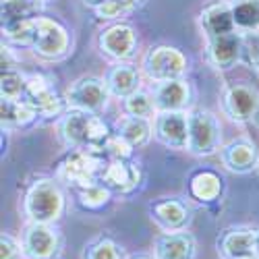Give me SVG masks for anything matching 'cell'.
I'll use <instances>...</instances> for the list:
<instances>
[{
  "instance_id": "obj_39",
  "label": "cell",
  "mask_w": 259,
  "mask_h": 259,
  "mask_svg": "<svg viewBox=\"0 0 259 259\" xmlns=\"http://www.w3.org/2000/svg\"><path fill=\"white\" fill-rule=\"evenodd\" d=\"M241 259H259V257H255V255H253V257H241Z\"/></svg>"
},
{
  "instance_id": "obj_34",
  "label": "cell",
  "mask_w": 259,
  "mask_h": 259,
  "mask_svg": "<svg viewBox=\"0 0 259 259\" xmlns=\"http://www.w3.org/2000/svg\"><path fill=\"white\" fill-rule=\"evenodd\" d=\"M104 154H108L112 160H128V158H131V154H133V147L128 145L122 137L112 135V137H110V141L106 143Z\"/></svg>"
},
{
  "instance_id": "obj_19",
  "label": "cell",
  "mask_w": 259,
  "mask_h": 259,
  "mask_svg": "<svg viewBox=\"0 0 259 259\" xmlns=\"http://www.w3.org/2000/svg\"><path fill=\"white\" fill-rule=\"evenodd\" d=\"M152 220L172 232V230H181L187 226L189 222V207L179 201V199H164V201H158L152 205Z\"/></svg>"
},
{
  "instance_id": "obj_28",
  "label": "cell",
  "mask_w": 259,
  "mask_h": 259,
  "mask_svg": "<svg viewBox=\"0 0 259 259\" xmlns=\"http://www.w3.org/2000/svg\"><path fill=\"white\" fill-rule=\"evenodd\" d=\"M122 108H124V112L128 116H139V118H149V116H154V112L158 110L154 98L149 94H145V92H141V90L131 94L128 98H124Z\"/></svg>"
},
{
  "instance_id": "obj_2",
  "label": "cell",
  "mask_w": 259,
  "mask_h": 259,
  "mask_svg": "<svg viewBox=\"0 0 259 259\" xmlns=\"http://www.w3.org/2000/svg\"><path fill=\"white\" fill-rule=\"evenodd\" d=\"M64 205L62 191L54 181H37L31 185L25 197V213L31 222L37 224H50L60 218Z\"/></svg>"
},
{
  "instance_id": "obj_25",
  "label": "cell",
  "mask_w": 259,
  "mask_h": 259,
  "mask_svg": "<svg viewBox=\"0 0 259 259\" xmlns=\"http://www.w3.org/2000/svg\"><path fill=\"white\" fill-rule=\"evenodd\" d=\"M220 191H222V181L215 172L203 170V172H197V175L191 179V195L197 197L199 201L218 199Z\"/></svg>"
},
{
  "instance_id": "obj_7",
  "label": "cell",
  "mask_w": 259,
  "mask_h": 259,
  "mask_svg": "<svg viewBox=\"0 0 259 259\" xmlns=\"http://www.w3.org/2000/svg\"><path fill=\"white\" fill-rule=\"evenodd\" d=\"M108 85L100 77H81L77 79L69 92H67V102L71 108L85 112H100L108 102Z\"/></svg>"
},
{
  "instance_id": "obj_1",
  "label": "cell",
  "mask_w": 259,
  "mask_h": 259,
  "mask_svg": "<svg viewBox=\"0 0 259 259\" xmlns=\"http://www.w3.org/2000/svg\"><path fill=\"white\" fill-rule=\"evenodd\" d=\"M110 137L108 124L94 112L73 108L60 120V139L71 149H90V152L104 154Z\"/></svg>"
},
{
  "instance_id": "obj_36",
  "label": "cell",
  "mask_w": 259,
  "mask_h": 259,
  "mask_svg": "<svg viewBox=\"0 0 259 259\" xmlns=\"http://www.w3.org/2000/svg\"><path fill=\"white\" fill-rule=\"evenodd\" d=\"M81 3L85 5V7H92V9H100L102 5H106L108 0H81Z\"/></svg>"
},
{
  "instance_id": "obj_27",
  "label": "cell",
  "mask_w": 259,
  "mask_h": 259,
  "mask_svg": "<svg viewBox=\"0 0 259 259\" xmlns=\"http://www.w3.org/2000/svg\"><path fill=\"white\" fill-rule=\"evenodd\" d=\"M37 19V17H35ZM35 19H25V21H15V23L3 25V35L13 41V44L21 46H33L35 39Z\"/></svg>"
},
{
  "instance_id": "obj_30",
  "label": "cell",
  "mask_w": 259,
  "mask_h": 259,
  "mask_svg": "<svg viewBox=\"0 0 259 259\" xmlns=\"http://www.w3.org/2000/svg\"><path fill=\"white\" fill-rule=\"evenodd\" d=\"M241 62L259 69V29H245L241 33Z\"/></svg>"
},
{
  "instance_id": "obj_40",
  "label": "cell",
  "mask_w": 259,
  "mask_h": 259,
  "mask_svg": "<svg viewBox=\"0 0 259 259\" xmlns=\"http://www.w3.org/2000/svg\"><path fill=\"white\" fill-rule=\"evenodd\" d=\"M41 3H50V0H41Z\"/></svg>"
},
{
  "instance_id": "obj_13",
  "label": "cell",
  "mask_w": 259,
  "mask_h": 259,
  "mask_svg": "<svg viewBox=\"0 0 259 259\" xmlns=\"http://www.w3.org/2000/svg\"><path fill=\"white\" fill-rule=\"evenodd\" d=\"M58 236L48 224L33 222L23 236V255L27 259H50L56 253Z\"/></svg>"
},
{
  "instance_id": "obj_26",
  "label": "cell",
  "mask_w": 259,
  "mask_h": 259,
  "mask_svg": "<svg viewBox=\"0 0 259 259\" xmlns=\"http://www.w3.org/2000/svg\"><path fill=\"white\" fill-rule=\"evenodd\" d=\"M230 5L236 27L259 29V0H234Z\"/></svg>"
},
{
  "instance_id": "obj_11",
  "label": "cell",
  "mask_w": 259,
  "mask_h": 259,
  "mask_svg": "<svg viewBox=\"0 0 259 259\" xmlns=\"http://www.w3.org/2000/svg\"><path fill=\"white\" fill-rule=\"evenodd\" d=\"M156 137L172 149H187L189 116L183 112H160L156 116Z\"/></svg>"
},
{
  "instance_id": "obj_15",
  "label": "cell",
  "mask_w": 259,
  "mask_h": 259,
  "mask_svg": "<svg viewBox=\"0 0 259 259\" xmlns=\"http://www.w3.org/2000/svg\"><path fill=\"white\" fill-rule=\"evenodd\" d=\"M154 102L160 112H183L191 102V88L185 79H170L158 83Z\"/></svg>"
},
{
  "instance_id": "obj_24",
  "label": "cell",
  "mask_w": 259,
  "mask_h": 259,
  "mask_svg": "<svg viewBox=\"0 0 259 259\" xmlns=\"http://www.w3.org/2000/svg\"><path fill=\"white\" fill-rule=\"evenodd\" d=\"M44 7L41 0H3L0 15H3V25L15 23V21L35 19Z\"/></svg>"
},
{
  "instance_id": "obj_37",
  "label": "cell",
  "mask_w": 259,
  "mask_h": 259,
  "mask_svg": "<svg viewBox=\"0 0 259 259\" xmlns=\"http://www.w3.org/2000/svg\"><path fill=\"white\" fill-rule=\"evenodd\" d=\"M255 257H259V230L255 232Z\"/></svg>"
},
{
  "instance_id": "obj_17",
  "label": "cell",
  "mask_w": 259,
  "mask_h": 259,
  "mask_svg": "<svg viewBox=\"0 0 259 259\" xmlns=\"http://www.w3.org/2000/svg\"><path fill=\"white\" fill-rule=\"evenodd\" d=\"M156 259H195V239L189 232H166L156 241Z\"/></svg>"
},
{
  "instance_id": "obj_18",
  "label": "cell",
  "mask_w": 259,
  "mask_h": 259,
  "mask_svg": "<svg viewBox=\"0 0 259 259\" xmlns=\"http://www.w3.org/2000/svg\"><path fill=\"white\" fill-rule=\"evenodd\" d=\"M201 27H203V33L207 35V39L234 31L236 23H234V17H232V5L230 3L207 5L201 11Z\"/></svg>"
},
{
  "instance_id": "obj_38",
  "label": "cell",
  "mask_w": 259,
  "mask_h": 259,
  "mask_svg": "<svg viewBox=\"0 0 259 259\" xmlns=\"http://www.w3.org/2000/svg\"><path fill=\"white\" fill-rule=\"evenodd\" d=\"M253 122L259 126V108H257V112H255V116H253Z\"/></svg>"
},
{
  "instance_id": "obj_31",
  "label": "cell",
  "mask_w": 259,
  "mask_h": 259,
  "mask_svg": "<svg viewBox=\"0 0 259 259\" xmlns=\"http://www.w3.org/2000/svg\"><path fill=\"white\" fill-rule=\"evenodd\" d=\"M147 0H108L106 5H102L100 9H96V15L100 19H116L122 17L126 13H131L135 9H141Z\"/></svg>"
},
{
  "instance_id": "obj_22",
  "label": "cell",
  "mask_w": 259,
  "mask_h": 259,
  "mask_svg": "<svg viewBox=\"0 0 259 259\" xmlns=\"http://www.w3.org/2000/svg\"><path fill=\"white\" fill-rule=\"evenodd\" d=\"M116 135L122 137L133 149L141 147L149 141L152 137V126H149L147 118H139V116H122L116 122Z\"/></svg>"
},
{
  "instance_id": "obj_5",
  "label": "cell",
  "mask_w": 259,
  "mask_h": 259,
  "mask_svg": "<svg viewBox=\"0 0 259 259\" xmlns=\"http://www.w3.org/2000/svg\"><path fill=\"white\" fill-rule=\"evenodd\" d=\"M143 71L149 79H154L158 83L170 81V79H181L187 71V58L177 48L154 46L147 50L143 58Z\"/></svg>"
},
{
  "instance_id": "obj_10",
  "label": "cell",
  "mask_w": 259,
  "mask_h": 259,
  "mask_svg": "<svg viewBox=\"0 0 259 259\" xmlns=\"http://www.w3.org/2000/svg\"><path fill=\"white\" fill-rule=\"evenodd\" d=\"M98 44L106 56H110L114 60H124L128 56H133L135 46H137V37H135V31L131 25L118 23V25L104 29L100 33Z\"/></svg>"
},
{
  "instance_id": "obj_33",
  "label": "cell",
  "mask_w": 259,
  "mask_h": 259,
  "mask_svg": "<svg viewBox=\"0 0 259 259\" xmlns=\"http://www.w3.org/2000/svg\"><path fill=\"white\" fill-rule=\"evenodd\" d=\"M79 197H81V203L85 207H102L106 201H108V189L102 187V185H90V187H85V189H79Z\"/></svg>"
},
{
  "instance_id": "obj_16",
  "label": "cell",
  "mask_w": 259,
  "mask_h": 259,
  "mask_svg": "<svg viewBox=\"0 0 259 259\" xmlns=\"http://www.w3.org/2000/svg\"><path fill=\"white\" fill-rule=\"evenodd\" d=\"M220 160L222 164L230 170L236 172V175H245V172H251L257 166V149L251 141L247 139H236L232 143H228L226 147H222L220 152Z\"/></svg>"
},
{
  "instance_id": "obj_32",
  "label": "cell",
  "mask_w": 259,
  "mask_h": 259,
  "mask_svg": "<svg viewBox=\"0 0 259 259\" xmlns=\"http://www.w3.org/2000/svg\"><path fill=\"white\" fill-rule=\"evenodd\" d=\"M122 257H124L122 249L110 239H102L85 251V259H122Z\"/></svg>"
},
{
  "instance_id": "obj_21",
  "label": "cell",
  "mask_w": 259,
  "mask_h": 259,
  "mask_svg": "<svg viewBox=\"0 0 259 259\" xmlns=\"http://www.w3.org/2000/svg\"><path fill=\"white\" fill-rule=\"evenodd\" d=\"M218 251L226 259H241L255 255V232L247 228H234L222 234L218 241Z\"/></svg>"
},
{
  "instance_id": "obj_9",
  "label": "cell",
  "mask_w": 259,
  "mask_h": 259,
  "mask_svg": "<svg viewBox=\"0 0 259 259\" xmlns=\"http://www.w3.org/2000/svg\"><path fill=\"white\" fill-rule=\"evenodd\" d=\"M222 106H224V112L230 120L247 122V120H253L257 108H259V94L255 88L245 85V83L232 85L224 94Z\"/></svg>"
},
{
  "instance_id": "obj_12",
  "label": "cell",
  "mask_w": 259,
  "mask_h": 259,
  "mask_svg": "<svg viewBox=\"0 0 259 259\" xmlns=\"http://www.w3.org/2000/svg\"><path fill=\"white\" fill-rule=\"evenodd\" d=\"M207 60L213 69H232L236 60H241V33L230 31L207 39Z\"/></svg>"
},
{
  "instance_id": "obj_20",
  "label": "cell",
  "mask_w": 259,
  "mask_h": 259,
  "mask_svg": "<svg viewBox=\"0 0 259 259\" xmlns=\"http://www.w3.org/2000/svg\"><path fill=\"white\" fill-rule=\"evenodd\" d=\"M104 81L108 85V92L120 100L139 92V73L133 64H114L108 69Z\"/></svg>"
},
{
  "instance_id": "obj_4",
  "label": "cell",
  "mask_w": 259,
  "mask_h": 259,
  "mask_svg": "<svg viewBox=\"0 0 259 259\" xmlns=\"http://www.w3.org/2000/svg\"><path fill=\"white\" fill-rule=\"evenodd\" d=\"M220 122L209 110H195L189 114L187 149L193 156H211L220 147Z\"/></svg>"
},
{
  "instance_id": "obj_23",
  "label": "cell",
  "mask_w": 259,
  "mask_h": 259,
  "mask_svg": "<svg viewBox=\"0 0 259 259\" xmlns=\"http://www.w3.org/2000/svg\"><path fill=\"white\" fill-rule=\"evenodd\" d=\"M0 116H3L0 120H3L5 128H17V126H25L27 122H31L37 114L25 100L3 98V104H0Z\"/></svg>"
},
{
  "instance_id": "obj_29",
  "label": "cell",
  "mask_w": 259,
  "mask_h": 259,
  "mask_svg": "<svg viewBox=\"0 0 259 259\" xmlns=\"http://www.w3.org/2000/svg\"><path fill=\"white\" fill-rule=\"evenodd\" d=\"M25 85H27V79L21 75L19 71H15V69L3 71V79H0V92H3V98L23 100Z\"/></svg>"
},
{
  "instance_id": "obj_14",
  "label": "cell",
  "mask_w": 259,
  "mask_h": 259,
  "mask_svg": "<svg viewBox=\"0 0 259 259\" xmlns=\"http://www.w3.org/2000/svg\"><path fill=\"white\" fill-rule=\"evenodd\" d=\"M100 181L108 191L131 193L139 185V168L128 160H112L102 168Z\"/></svg>"
},
{
  "instance_id": "obj_6",
  "label": "cell",
  "mask_w": 259,
  "mask_h": 259,
  "mask_svg": "<svg viewBox=\"0 0 259 259\" xmlns=\"http://www.w3.org/2000/svg\"><path fill=\"white\" fill-rule=\"evenodd\" d=\"M31 48L41 58H50V60L60 58L69 50V31L54 19L37 17L35 19V39Z\"/></svg>"
},
{
  "instance_id": "obj_41",
  "label": "cell",
  "mask_w": 259,
  "mask_h": 259,
  "mask_svg": "<svg viewBox=\"0 0 259 259\" xmlns=\"http://www.w3.org/2000/svg\"><path fill=\"white\" fill-rule=\"evenodd\" d=\"M139 259H145V257H139Z\"/></svg>"
},
{
  "instance_id": "obj_3",
  "label": "cell",
  "mask_w": 259,
  "mask_h": 259,
  "mask_svg": "<svg viewBox=\"0 0 259 259\" xmlns=\"http://www.w3.org/2000/svg\"><path fill=\"white\" fill-rule=\"evenodd\" d=\"M104 164L100 160L98 152H90V149H73V152L62 160L58 166V179L64 181L71 187L85 189L90 185H96L100 179Z\"/></svg>"
},
{
  "instance_id": "obj_35",
  "label": "cell",
  "mask_w": 259,
  "mask_h": 259,
  "mask_svg": "<svg viewBox=\"0 0 259 259\" xmlns=\"http://www.w3.org/2000/svg\"><path fill=\"white\" fill-rule=\"evenodd\" d=\"M19 245L11 234H3L0 239V259H19Z\"/></svg>"
},
{
  "instance_id": "obj_8",
  "label": "cell",
  "mask_w": 259,
  "mask_h": 259,
  "mask_svg": "<svg viewBox=\"0 0 259 259\" xmlns=\"http://www.w3.org/2000/svg\"><path fill=\"white\" fill-rule=\"evenodd\" d=\"M23 100L33 108L39 116H56L62 110V100L56 94L54 83L44 75L27 77Z\"/></svg>"
}]
</instances>
